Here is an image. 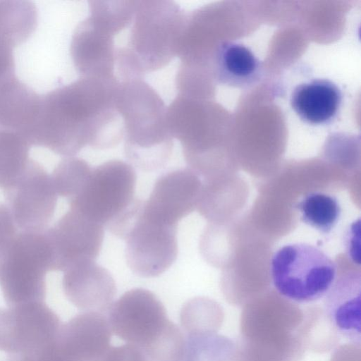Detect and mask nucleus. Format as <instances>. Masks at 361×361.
<instances>
[{"label":"nucleus","mask_w":361,"mask_h":361,"mask_svg":"<svg viewBox=\"0 0 361 361\" xmlns=\"http://www.w3.org/2000/svg\"><path fill=\"white\" fill-rule=\"evenodd\" d=\"M108 312L107 319L114 334L142 351L159 337L170 322L157 297L140 288L123 293Z\"/></svg>","instance_id":"1a4fd4ad"},{"label":"nucleus","mask_w":361,"mask_h":361,"mask_svg":"<svg viewBox=\"0 0 361 361\" xmlns=\"http://www.w3.org/2000/svg\"><path fill=\"white\" fill-rule=\"evenodd\" d=\"M92 169L79 157H68L61 160L51 175L56 194L68 201L73 199L80 191Z\"/></svg>","instance_id":"4be33fe9"},{"label":"nucleus","mask_w":361,"mask_h":361,"mask_svg":"<svg viewBox=\"0 0 361 361\" xmlns=\"http://www.w3.org/2000/svg\"><path fill=\"white\" fill-rule=\"evenodd\" d=\"M199 183L192 171L179 169L161 175L155 182L142 212L148 217L173 226L190 214L196 202Z\"/></svg>","instance_id":"ddd939ff"},{"label":"nucleus","mask_w":361,"mask_h":361,"mask_svg":"<svg viewBox=\"0 0 361 361\" xmlns=\"http://www.w3.org/2000/svg\"><path fill=\"white\" fill-rule=\"evenodd\" d=\"M104 361H147L143 352L132 344L111 346Z\"/></svg>","instance_id":"bb28decb"},{"label":"nucleus","mask_w":361,"mask_h":361,"mask_svg":"<svg viewBox=\"0 0 361 361\" xmlns=\"http://www.w3.org/2000/svg\"><path fill=\"white\" fill-rule=\"evenodd\" d=\"M186 13L171 1H135L124 43L116 49L122 80L142 79L167 66L178 54Z\"/></svg>","instance_id":"f03ea898"},{"label":"nucleus","mask_w":361,"mask_h":361,"mask_svg":"<svg viewBox=\"0 0 361 361\" xmlns=\"http://www.w3.org/2000/svg\"><path fill=\"white\" fill-rule=\"evenodd\" d=\"M42 231H22L0 246V288L9 307L44 302L51 251Z\"/></svg>","instance_id":"20e7f679"},{"label":"nucleus","mask_w":361,"mask_h":361,"mask_svg":"<svg viewBox=\"0 0 361 361\" xmlns=\"http://www.w3.org/2000/svg\"><path fill=\"white\" fill-rule=\"evenodd\" d=\"M15 47L13 42L0 31V81L16 75Z\"/></svg>","instance_id":"a878e982"},{"label":"nucleus","mask_w":361,"mask_h":361,"mask_svg":"<svg viewBox=\"0 0 361 361\" xmlns=\"http://www.w3.org/2000/svg\"><path fill=\"white\" fill-rule=\"evenodd\" d=\"M119 30L108 17L94 9L75 29L70 52L80 77L116 78L114 38Z\"/></svg>","instance_id":"9b49d317"},{"label":"nucleus","mask_w":361,"mask_h":361,"mask_svg":"<svg viewBox=\"0 0 361 361\" xmlns=\"http://www.w3.org/2000/svg\"><path fill=\"white\" fill-rule=\"evenodd\" d=\"M180 322L185 334L210 333L212 318L209 303L202 298H194L184 304Z\"/></svg>","instance_id":"393cba45"},{"label":"nucleus","mask_w":361,"mask_h":361,"mask_svg":"<svg viewBox=\"0 0 361 361\" xmlns=\"http://www.w3.org/2000/svg\"><path fill=\"white\" fill-rule=\"evenodd\" d=\"M176 233L177 226L148 217L142 206L123 238L126 260L130 269L144 278L156 277L165 272L177 258Z\"/></svg>","instance_id":"6e6552de"},{"label":"nucleus","mask_w":361,"mask_h":361,"mask_svg":"<svg viewBox=\"0 0 361 361\" xmlns=\"http://www.w3.org/2000/svg\"><path fill=\"white\" fill-rule=\"evenodd\" d=\"M185 341L183 331L170 321L159 337L142 352L147 361H181Z\"/></svg>","instance_id":"5701e85b"},{"label":"nucleus","mask_w":361,"mask_h":361,"mask_svg":"<svg viewBox=\"0 0 361 361\" xmlns=\"http://www.w3.org/2000/svg\"><path fill=\"white\" fill-rule=\"evenodd\" d=\"M61 325L44 302L0 308V350L18 361L54 340Z\"/></svg>","instance_id":"0eeeda50"},{"label":"nucleus","mask_w":361,"mask_h":361,"mask_svg":"<svg viewBox=\"0 0 361 361\" xmlns=\"http://www.w3.org/2000/svg\"><path fill=\"white\" fill-rule=\"evenodd\" d=\"M270 274L281 295L306 303L326 295L336 279V265L317 247L304 243H290L274 252Z\"/></svg>","instance_id":"39448f33"},{"label":"nucleus","mask_w":361,"mask_h":361,"mask_svg":"<svg viewBox=\"0 0 361 361\" xmlns=\"http://www.w3.org/2000/svg\"><path fill=\"white\" fill-rule=\"evenodd\" d=\"M111 330L103 314L83 312L62 324L56 344L63 361H104Z\"/></svg>","instance_id":"4468645a"},{"label":"nucleus","mask_w":361,"mask_h":361,"mask_svg":"<svg viewBox=\"0 0 361 361\" xmlns=\"http://www.w3.org/2000/svg\"><path fill=\"white\" fill-rule=\"evenodd\" d=\"M46 232L51 271H64L76 262L95 261L104 239V226L72 209Z\"/></svg>","instance_id":"f8f14e48"},{"label":"nucleus","mask_w":361,"mask_h":361,"mask_svg":"<svg viewBox=\"0 0 361 361\" xmlns=\"http://www.w3.org/2000/svg\"><path fill=\"white\" fill-rule=\"evenodd\" d=\"M40 97L16 75L0 81V126L20 132L27 140Z\"/></svg>","instance_id":"6ab92c4d"},{"label":"nucleus","mask_w":361,"mask_h":361,"mask_svg":"<svg viewBox=\"0 0 361 361\" xmlns=\"http://www.w3.org/2000/svg\"><path fill=\"white\" fill-rule=\"evenodd\" d=\"M301 221L324 234L329 233L338 224L341 208L338 199L331 195L312 192L296 204Z\"/></svg>","instance_id":"412c9836"},{"label":"nucleus","mask_w":361,"mask_h":361,"mask_svg":"<svg viewBox=\"0 0 361 361\" xmlns=\"http://www.w3.org/2000/svg\"><path fill=\"white\" fill-rule=\"evenodd\" d=\"M360 221L352 223L345 231L343 241L346 252L352 262L360 265Z\"/></svg>","instance_id":"cd10ccee"},{"label":"nucleus","mask_w":361,"mask_h":361,"mask_svg":"<svg viewBox=\"0 0 361 361\" xmlns=\"http://www.w3.org/2000/svg\"><path fill=\"white\" fill-rule=\"evenodd\" d=\"M209 56L212 75L221 84L247 89L258 83L262 78L260 61L250 48L241 43L221 42Z\"/></svg>","instance_id":"a211bd4d"},{"label":"nucleus","mask_w":361,"mask_h":361,"mask_svg":"<svg viewBox=\"0 0 361 361\" xmlns=\"http://www.w3.org/2000/svg\"><path fill=\"white\" fill-rule=\"evenodd\" d=\"M290 106L303 123L322 126L338 117L343 93L339 86L327 78H313L297 85L290 96Z\"/></svg>","instance_id":"dca6fc26"},{"label":"nucleus","mask_w":361,"mask_h":361,"mask_svg":"<svg viewBox=\"0 0 361 361\" xmlns=\"http://www.w3.org/2000/svg\"><path fill=\"white\" fill-rule=\"evenodd\" d=\"M136 180L130 164L118 159L106 161L92 169L80 191L68 201L70 209L110 231L138 200L135 197Z\"/></svg>","instance_id":"423d86ee"},{"label":"nucleus","mask_w":361,"mask_h":361,"mask_svg":"<svg viewBox=\"0 0 361 361\" xmlns=\"http://www.w3.org/2000/svg\"><path fill=\"white\" fill-rule=\"evenodd\" d=\"M4 195L18 228H47L54 214L58 195L51 175L39 163L30 159L18 178L4 190Z\"/></svg>","instance_id":"9d476101"},{"label":"nucleus","mask_w":361,"mask_h":361,"mask_svg":"<svg viewBox=\"0 0 361 361\" xmlns=\"http://www.w3.org/2000/svg\"><path fill=\"white\" fill-rule=\"evenodd\" d=\"M17 228L7 205L0 203V246L16 235Z\"/></svg>","instance_id":"c85d7f7f"},{"label":"nucleus","mask_w":361,"mask_h":361,"mask_svg":"<svg viewBox=\"0 0 361 361\" xmlns=\"http://www.w3.org/2000/svg\"><path fill=\"white\" fill-rule=\"evenodd\" d=\"M210 333L185 334L181 361H221V341Z\"/></svg>","instance_id":"b1692460"},{"label":"nucleus","mask_w":361,"mask_h":361,"mask_svg":"<svg viewBox=\"0 0 361 361\" xmlns=\"http://www.w3.org/2000/svg\"><path fill=\"white\" fill-rule=\"evenodd\" d=\"M325 296V311L333 327L345 338L360 344V271H349L341 275Z\"/></svg>","instance_id":"f3484780"},{"label":"nucleus","mask_w":361,"mask_h":361,"mask_svg":"<svg viewBox=\"0 0 361 361\" xmlns=\"http://www.w3.org/2000/svg\"><path fill=\"white\" fill-rule=\"evenodd\" d=\"M116 103L123 123L126 159L142 171L163 168L173 149L167 123V107L157 92L142 79L118 82Z\"/></svg>","instance_id":"7ed1b4c3"},{"label":"nucleus","mask_w":361,"mask_h":361,"mask_svg":"<svg viewBox=\"0 0 361 361\" xmlns=\"http://www.w3.org/2000/svg\"><path fill=\"white\" fill-rule=\"evenodd\" d=\"M63 273V290L75 307L101 314L109 310L116 286L106 269L94 260H83L71 265Z\"/></svg>","instance_id":"2eb2a0df"},{"label":"nucleus","mask_w":361,"mask_h":361,"mask_svg":"<svg viewBox=\"0 0 361 361\" xmlns=\"http://www.w3.org/2000/svg\"><path fill=\"white\" fill-rule=\"evenodd\" d=\"M117 78L80 77L41 96L30 145L73 157L85 147L106 149L123 139L116 103Z\"/></svg>","instance_id":"f257e3e1"},{"label":"nucleus","mask_w":361,"mask_h":361,"mask_svg":"<svg viewBox=\"0 0 361 361\" xmlns=\"http://www.w3.org/2000/svg\"><path fill=\"white\" fill-rule=\"evenodd\" d=\"M30 144L20 132L0 126V188L6 190L22 174L30 159Z\"/></svg>","instance_id":"aec40b11"}]
</instances>
